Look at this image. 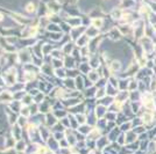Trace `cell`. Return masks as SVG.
<instances>
[{
  "label": "cell",
  "instance_id": "3",
  "mask_svg": "<svg viewBox=\"0 0 156 154\" xmlns=\"http://www.w3.org/2000/svg\"><path fill=\"white\" fill-rule=\"evenodd\" d=\"M120 67H121V64H120V62H118V60H113L110 65V70L112 71V72L119 71L120 70Z\"/></svg>",
  "mask_w": 156,
  "mask_h": 154
},
{
  "label": "cell",
  "instance_id": "7",
  "mask_svg": "<svg viewBox=\"0 0 156 154\" xmlns=\"http://www.w3.org/2000/svg\"><path fill=\"white\" fill-rule=\"evenodd\" d=\"M150 9H151V13H155L156 14V1H151L149 4Z\"/></svg>",
  "mask_w": 156,
  "mask_h": 154
},
{
  "label": "cell",
  "instance_id": "4",
  "mask_svg": "<svg viewBox=\"0 0 156 154\" xmlns=\"http://www.w3.org/2000/svg\"><path fill=\"white\" fill-rule=\"evenodd\" d=\"M153 115L150 114V112H146L144 115L142 116V121H143V123L144 124H150V123L153 122Z\"/></svg>",
  "mask_w": 156,
  "mask_h": 154
},
{
  "label": "cell",
  "instance_id": "5",
  "mask_svg": "<svg viewBox=\"0 0 156 154\" xmlns=\"http://www.w3.org/2000/svg\"><path fill=\"white\" fill-rule=\"evenodd\" d=\"M92 25L93 27L97 29V28H100V27L103 26V19H94L92 21Z\"/></svg>",
  "mask_w": 156,
  "mask_h": 154
},
{
  "label": "cell",
  "instance_id": "1",
  "mask_svg": "<svg viewBox=\"0 0 156 154\" xmlns=\"http://www.w3.org/2000/svg\"><path fill=\"white\" fill-rule=\"evenodd\" d=\"M25 148H26V142L23 140H19L16 141V144H15V149L18 151V152H22V151H25Z\"/></svg>",
  "mask_w": 156,
  "mask_h": 154
},
{
  "label": "cell",
  "instance_id": "2",
  "mask_svg": "<svg viewBox=\"0 0 156 154\" xmlns=\"http://www.w3.org/2000/svg\"><path fill=\"white\" fill-rule=\"evenodd\" d=\"M121 5H122L124 8H132L135 5V0H122Z\"/></svg>",
  "mask_w": 156,
  "mask_h": 154
},
{
  "label": "cell",
  "instance_id": "6",
  "mask_svg": "<svg viewBox=\"0 0 156 154\" xmlns=\"http://www.w3.org/2000/svg\"><path fill=\"white\" fill-rule=\"evenodd\" d=\"M89 77H90V79H91L92 81H97L99 75H98L97 72H90V73H89Z\"/></svg>",
  "mask_w": 156,
  "mask_h": 154
},
{
  "label": "cell",
  "instance_id": "8",
  "mask_svg": "<svg viewBox=\"0 0 156 154\" xmlns=\"http://www.w3.org/2000/svg\"><path fill=\"white\" fill-rule=\"evenodd\" d=\"M151 90H156V79L151 82Z\"/></svg>",
  "mask_w": 156,
  "mask_h": 154
}]
</instances>
